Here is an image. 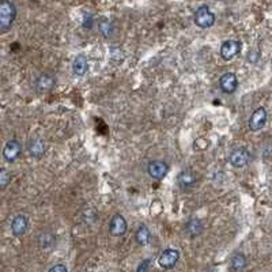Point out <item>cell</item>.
Wrapping results in <instances>:
<instances>
[{"label": "cell", "instance_id": "6", "mask_svg": "<svg viewBox=\"0 0 272 272\" xmlns=\"http://www.w3.org/2000/svg\"><path fill=\"white\" fill-rule=\"evenodd\" d=\"M249 160H250V152L244 147L233 150L230 152V156H228V162L234 168H244V166L248 165Z\"/></svg>", "mask_w": 272, "mask_h": 272}, {"label": "cell", "instance_id": "22", "mask_svg": "<svg viewBox=\"0 0 272 272\" xmlns=\"http://www.w3.org/2000/svg\"><path fill=\"white\" fill-rule=\"evenodd\" d=\"M150 267H151V258H144V260L138 266L136 272H148Z\"/></svg>", "mask_w": 272, "mask_h": 272}, {"label": "cell", "instance_id": "5", "mask_svg": "<svg viewBox=\"0 0 272 272\" xmlns=\"http://www.w3.org/2000/svg\"><path fill=\"white\" fill-rule=\"evenodd\" d=\"M241 48H242V45L240 41L237 40H228V41H224V44L220 45V56L224 60L228 62V60H232L234 58L237 54H240L241 52Z\"/></svg>", "mask_w": 272, "mask_h": 272}, {"label": "cell", "instance_id": "4", "mask_svg": "<svg viewBox=\"0 0 272 272\" xmlns=\"http://www.w3.org/2000/svg\"><path fill=\"white\" fill-rule=\"evenodd\" d=\"M180 260V252L177 249H165L164 252L158 256V264L164 270H170L173 268Z\"/></svg>", "mask_w": 272, "mask_h": 272}, {"label": "cell", "instance_id": "10", "mask_svg": "<svg viewBox=\"0 0 272 272\" xmlns=\"http://www.w3.org/2000/svg\"><path fill=\"white\" fill-rule=\"evenodd\" d=\"M219 88L226 94H232L237 90L238 88V79L237 75L233 72L224 74L220 79H219Z\"/></svg>", "mask_w": 272, "mask_h": 272}, {"label": "cell", "instance_id": "19", "mask_svg": "<svg viewBox=\"0 0 272 272\" xmlns=\"http://www.w3.org/2000/svg\"><path fill=\"white\" fill-rule=\"evenodd\" d=\"M232 267L234 271H242L246 267V258L244 253H236L232 258Z\"/></svg>", "mask_w": 272, "mask_h": 272}, {"label": "cell", "instance_id": "23", "mask_svg": "<svg viewBox=\"0 0 272 272\" xmlns=\"http://www.w3.org/2000/svg\"><path fill=\"white\" fill-rule=\"evenodd\" d=\"M48 272H68V270L64 264H56V266H54Z\"/></svg>", "mask_w": 272, "mask_h": 272}, {"label": "cell", "instance_id": "2", "mask_svg": "<svg viewBox=\"0 0 272 272\" xmlns=\"http://www.w3.org/2000/svg\"><path fill=\"white\" fill-rule=\"evenodd\" d=\"M194 22L196 26H199L202 29H208L212 28L215 24V14L210 10V7L207 4H203L198 7V10L194 11Z\"/></svg>", "mask_w": 272, "mask_h": 272}, {"label": "cell", "instance_id": "8", "mask_svg": "<svg viewBox=\"0 0 272 272\" xmlns=\"http://www.w3.org/2000/svg\"><path fill=\"white\" fill-rule=\"evenodd\" d=\"M267 118H268L267 110H266L264 108H258V109L252 113L250 118H249V128H250V131L254 132L260 131L262 126H266Z\"/></svg>", "mask_w": 272, "mask_h": 272}, {"label": "cell", "instance_id": "16", "mask_svg": "<svg viewBox=\"0 0 272 272\" xmlns=\"http://www.w3.org/2000/svg\"><path fill=\"white\" fill-rule=\"evenodd\" d=\"M28 150H29V154L33 158H41L45 152L44 140H41V139H33V140H30L29 144H28Z\"/></svg>", "mask_w": 272, "mask_h": 272}, {"label": "cell", "instance_id": "12", "mask_svg": "<svg viewBox=\"0 0 272 272\" xmlns=\"http://www.w3.org/2000/svg\"><path fill=\"white\" fill-rule=\"evenodd\" d=\"M54 84H56V80H54V78L50 74H41V75L37 76L36 82H34V86L37 88V92H50L54 88Z\"/></svg>", "mask_w": 272, "mask_h": 272}, {"label": "cell", "instance_id": "24", "mask_svg": "<svg viewBox=\"0 0 272 272\" xmlns=\"http://www.w3.org/2000/svg\"><path fill=\"white\" fill-rule=\"evenodd\" d=\"M92 15H88V20L83 22V28H90V26H92Z\"/></svg>", "mask_w": 272, "mask_h": 272}, {"label": "cell", "instance_id": "11", "mask_svg": "<svg viewBox=\"0 0 272 272\" xmlns=\"http://www.w3.org/2000/svg\"><path fill=\"white\" fill-rule=\"evenodd\" d=\"M29 228V219L24 215H16L12 222H11V233L14 234L15 237H22L24 234H26Z\"/></svg>", "mask_w": 272, "mask_h": 272}, {"label": "cell", "instance_id": "21", "mask_svg": "<svg viewBox=\"0 0 272 272\" xmlns=\"http://www.w3.org/2000/svg\"><path fill=\"white\" fill-rule=\"evenodd\" d=\"M210 142L207 140V138H198L194 142V150L196 151H206L208 148Z\"/></svg>", "mask_w": 272, "mask_h": 272}, {"label": "cell", "instance_id": "1", "mask_svg": "<svg viewBox=\"0 0 272 272\" xmlns=\"http://www.w3.org/2000/svg\"><path fill=\"white\" fill-rule=\"evenodd\" d=\"M16 18V7L12 2L2 0L0 2V32L6 33L12 28Z\"/></svg>", "mask_w": 272, "mask_h": 272}, {"label": "cell", "instance_id": "20", "mask_svg": "<svg viewBox=\"0 0 272 272\" xmlns=\"http://www.w3.org/2000/svg\"><path fill=\"white\" fill-rule=\"evenodd\" d=\"M11 182V174L7 169H0V190H6Z\"/></svg>", "mask_w": 272, "mask_h": 272}, {"label": "cell", "instance_id": "17", "mask_svg": "<svg viewBox=\"0 0 272 272\" xmlns=\"http://www.w3.org/2000/svg\"><path fill=\"white\" fill-rule=\"evenodd\" d=\"M135 238L136 242L139 244V245H142V246L147 245V244L150 242V230H148V228L144 226V224H140V226L138 228V230H136Z\"/></svg>", "mask_w": 272, "mask_h": 272}, {"label": "cell", "instance_id": "9", "mask_svg": "<svg viewBox=\"0 0 272 272\" xmlns=\"http://www.w3.org/2000/svg\"><path fill=\"white\" fill-rule=\"evenodd\" d=\"M22 152V146L18 140H8L6 143L4 148H3V156L7 162H15L20 156Z\"/></svg>", "mask_w": 272, "mask_h": 272}, {"label": "cell", "instance_id": "14", "mask_svg": "<svg viewBox=\"0 0 272 272\" xmlns=\"http://www.w3.org/2000/svg\"><path fill=\"white\" fill-rule=\"evenodd\" d=\"M88 60L86 58V54H79L76 58H74L72 63V71L76 76H83L84 74L88 72Z\"/></svg>", "mask_w": 272, "mask_h": 272}, {"label": "cell", "instance_id": "18", "mask_svg": "<svg viewBox=\"0 0 272 272\" xmlns=\"http://www.w3.org/2000/svg\"><path fill=\"white\" fill-rule=\"evenodd\" d=\"M113 24L110 22L109 20H106V18H102L100 22H98V30H100V33L104 36V37H106V38H109L110 36L113 34Z\"/></svg>", "mask_w": 272, "mask_h": 272}, {"label": "cell", "instance_id": "7", "mask_svg": "<svg viewBox=\"0 0 272 272\" xmlns=\"http://www.w3.org/2000/svg\"><path fill=\"white\" fill-rule=\"evenodd\" d=\"M128 228L126 218L122 214L113 215L110 222H109V233L112 234L113 237H122L124 236Z\"/></svg>", "mask_w": 272, "mask_h": 272}, {"label": "cell", "instance_id": "13", "mask_svg": "<svg viewBox=\"0 0 272 272\" xmlns=\"http://www.w3.org/2000/svg\"><path fill=\"white\" fill-rule=\"evenodd\" d=\"M177 182L180 185V188L190 190V188H194V185L198 184V177L192 170H182L177 176Z\"/></svg>", "mask_w": 272, "mask_h": 272}, {"label": "cell", "instance_id": "15", "mask_svg": "<svg viewBox=\"0 0 272 272\" xmlns=\"http://www.w3.org/2000/svg\"><path fill=\"white\" fill-rule=\"evenodd\" d=\"M203 224L199 218H192L190 219L186 224H185V232L190 237H198L203 233Z\"/></svg>", "mask_w": 272, "mask_h": 272}, {"label": "cell", "instance_id": "3", "mask_svg": "<svg viewBox=\"0 0 272 272\" xmlns=\"http://www.w3.org/2000/svg\"><path fill=\"white\" fill-rule=\"evenodd\" d=\"M169 165L165 160H151L147 166V173L154 180H164L169 173Z\"/></svg>", "mask_w": 272, "mask_h": 272}]
</instances>
